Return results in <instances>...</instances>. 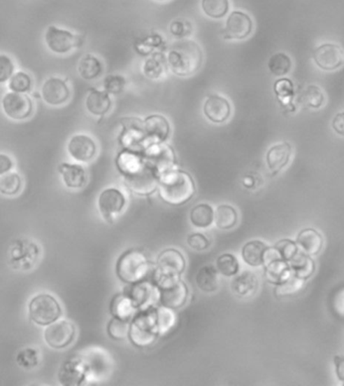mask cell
<instances>
[{"instance_id": "obj_1", "label": "cell", "mask_w": 344, "mask_h": 386, "mask_svg": "<svg viewBox=\"0 0 344 386\" xmlns=\"http://www.w3.org/2000/svg\"><path fill=\"white\" fill-rule=\"evenodd\" d=\"M167 61L173 74L189 77L196 74L201 68L203 61V50L196 41L180 40L172 45Z\"/></svg>"}, {"instance_id": "obj_2", "label": "cell", "mask_w": 344, "mask_h": 386, "mask_svg": "<svg viewBox=\"0 0 344 386\" xmlns=\"http://www.w3.org/2000/svg\"><path fill=\"white\" fill-rule=\"evenodd\" d=\"M159 194L167 204L178 206L187 203L196 193V186L190 174L183 171L165 174L159 181Z\"/></svg>"}, {"instance_id": "obj_3", "label": "cell", "mask_w": 344, "mask_h": 386, "mask_svg": "<svg viewBox=\"0 0 344 386\" xmlns=\"http://www.w3.org/2000/svg\"><path fill=\"white\" fill-rule=\"evenodd\" d=\"M29 321L40 327H48L61 319L63 309L59 301L48 293L34 296L27 305Z\"/></svg>"}, {"instance_id": "obj_4", "label": "cell", "mask_w": 344, "mask_h": 386, "mask_svg": "<svg viewBox=\"0 0 344 386\" xmlns=\"http://www.w3.org/2000/svg\"><path fill=\"white\" fill-rule=\"evenodd\" d=\"M116 273L119 279L126 284H138L148 277V259L137 250H128L119 259L116 264Z\"/></svg>"}, {"instance_id": "obj_5", "label": "cell", "mask_w": 344, "mask_h": 386, "mask_svg": "<svg viewBox=\"0 0 344 386\" xmlns=\"http://www.w3.org/2000/svg\"><path fill=\"white\" fill-rule=\"evenodd\" d=\"M43 41L48 50L56 55L69 54L83 43L81 36L55 25L47 27Z\"/></svg>"}, {"instance_id": "obj_6", "label": "cell", "mask_w": 344, "mask_h": 386, "mask_svg": "<svg viewBox=\"0 0 344 386\" xmlns=\"http://www.w3.org/2000/svg\"><path fill=\"white\" fill-rule=\"evenodd\" d=\"M2 112L13 121H24L31 118L34 112L33 99L27 94L8 91L0 100Z\"/></svg>"}, {"instance_id": "obj_7", "label": "cell", "mask_w": 344, "mask_h": 386, "mask_svg": "<svg viewBox=\"0 0 344 386\" xmlns=\"http://www.w3.org/2000/svg\"><path fill=\"white\" fill-rule=\"evenodd\" d=\"M76 338V327L72 322L57 320L45 327L43 340L45 344L55 350H62L71 345Z\"/></svg>"}, {"instance_id": "obj_8", "label": "cell", "mask_w": 344, "mask_h": 386, "mask_svg": "<svg viewBox=\"0 0 344 386\" xmlns=\"http://www.w3.org/2000/svg\"><path fill=\"white\" fill-rule=\"evenodd\" d=\"M128 188L139 195H148L157 187V176L155 170L149 165H137L127 171L126 177Z\"/></svg>"}, {"instance_id": "obj_9", "label": "cell", "mask_w": 344, "mask_h": 386, "mask_svg": "<svg viewBox=\"0 0 344 386\" xmlns=\"http://www.w3.org/2000/svg\"><path fill=\"white\" fill-rule=\"evenodd\" d=\"M41 97L49 106H62L70 100V87L62 78L50 76L41 84Z\"/></svg>"}, {"instance_id": "obj_10", "label": "cell", "mask_w": 344, "mask_h": 386, "mask_svg": "<svg viewBox=\"0 0 344 386\" xmlns=\"http://www.w3.org/2000/svg\"><path fill=\"white\" fill-rule=\"evenodd\" d=\"M158 330L157 316L155 314H141L134 319L132 325H130V335L131 339L136 345H148L150 342L155 340V332Z\"/></svg>"}, {"instance_id": "obj_11", "label": "cell", "mask_w": 344, "mask_h": 386, "mask_svg": "<svg viewBox=\"0 0 344 386\" xmlns=\"http://www.w3.org/2000/svg\"><path fill=\"white\" fill-rule=\"evenodd\" d=\"M66 151L75 162L86 164L97 155V144L89 135L78 133L69 140Z\"/></svg>"}, {"instance_id": "obj_12", "label": "cell", "mask_w": 344, "mask_h": 386, "mask_svg": "<svg viewBox=\"0 0 344 386\" xmlns=\"http://www.w3.org/2000/svg\"><path fill=\"white\" fill-rule=\"evenodd\" d=\"M187 291L185 282L178 280H162L159 289L162 304L169 309H178L187 302Z\"/></svg>"}, {"instance_id": "obj_13", "label": "cell", "mask_w": 344, "mask_h": 386, "mask_svg": "<svg viewBox=\"0 0 344 386\" xmlns=\"http://www.w3.org/2000/svg\"><path fill=\"white\" fill-rule=\"evenodd\" d=\"M313 60L321 70L336 71L344 64V50L336 43H323L314 50Z\"/></svg>"}, {"instance_id": "obj_14", "label": "cell", "mask_w": 344, "mask_h": 386, "mask_svg": "<svg viewBox=\"0 0 344 386\" xmlns=\"http://www.w3.org/2000/svg\"><path fill=\"white\" fill-rule=\"evenodd\" d=\"M253 32V20L243 11H233L229 15L222 34L226 40H245Z\"/></svg>"}, {"instance_id": "obj_15", "label": "cell", "mask_w": 344, "mask_h": 386, "mask_svg": "<svg viewBox=\"0 0 344 386\" xmlns=\"http://www.w3.org/2000/svg\"><path fill=\"white\" fill-rule=\"evenodd\" d=\"M157 268L156 273L160 277H164V280L174 279L185 270V257L178 249L164 250L158 256Z\"/></svg>"}, {"instance_id": "obj_16", "label": "cell", "mask_w": 344, "mask_h": 386, "mask_svg": "<svg viewBox=\"0 0 344 386\" xmlns=\"http://www.w3.org/2000/svg\"><path fill=\"white\" fill-rule=\"evenodd\" d=\"M126 198L120 190L109 188L101 193L98 199V208L101 215L106 220L115 219L123 212Z\"/></svg>"}, {"instance_id": "obj_17", "label": "cell", "mask_w": 344, "mask_h": 386, "mask_svg": "<svg viewBox=\"0 0 344 386\" xmlns=\"http://www.w3.org/2000/svg\"><path fill=\"white\" fill-rule=\"evenodd\" d=\"M231 108L229 101L217 94L208 96L203 104L205 116L213 123H226L231 116Z\"/></svg>"}, {"instance_id": "obj_18", "label": "cell", "mask_w": 344, "mask_h": 386, "mask_svg": "<svg viewBox=\"0 0 344 386\" xmlns=\"http://www.w3.org/2000/svg\"><path fill=\"white\" fill-rule=\"evenodd\" d=\"M57 171L68 189L80 190L87 185L88 174L82 165L62 163L57 167Z\"/></svg>"}, {"instance_id": "obj_19", "label": "cell", "mask_w": 344, "mask_h": 386, "mask_svg": "<svg viewBox=\"0 0 344 386\" xmlns=\"http://www.w3.org/2000/svg\"><path fill=\"white\" fill-rule=\"evenodd\" d=\"M87 369L86 365L82 360L77 358H71L66 360L62 364L61 368L59 370V381L61 385L66 386L80 385L85 380Z\"/></svg>"}, {"instance_id": "obj_20", "label": "cell", "mask_w": 344, "mask_h": 386, "mask_svg": "<svg viewBox=\"0 0 344 386\" xmlns=\"http://www.w3.org/2000/svg\"><path fill=\"white\" fill-rule=\"evenodd\" d=\"M292 156V146L288 142L275 144L268 151L266 162L272 173L277 174L290 162Z\"/></svg>"}, {"instance_id": "obj_21", "label": "cell", "mask_w": 344, "mask_h": 386, "mask_svg": "<svg viewBox=\"0 0 344 386\" xmlns=\"http://www.w3.org/2000/svg\"><path fill=\"white\" fill-rule=\"evenodd\" d=\"M231 289L240 298H251L258 291V277L252 271H244L231 280Z\"/></svg>"}, {"instance_id": "obj_22", "label": "cell", "mask_w": 344, "mask_h": 386, "mask_svg": "<svg viewBox=\"0 0 344 386\" xmlns=\"http://www.w3.org/2000/svg\"><path fill=\"white\" fill-rule=\"evenodd\" d=\"M85 106L91 114L95 116H103L111 109L112 101L109 93L97 89H91L85 101Z\"/></svg>"}, {"instance_id": "obj_23", "label": "cell", "mask_w": 344, "mask_h": 386, "mask_svg": "<svg viewBox=\"0 0 344 386\" xmlns=\"http://www.w3.org/2000/svg\"><path fill=\"white\" fill-rule=\"evenodd\" d=\"M144 130L151 139L164 142L171 133V125L164 116L155 114V116H148L145 119Z\"/></svg>"}, {"instance_id": "obj_24", "label": "cell", "mask_w": 344, "mask_h": 386, "mask_svg": "<svg viewBox=\"0 0 344 386\" xmlns=\"http://www.w3.org/2000/svg\"><path fill=\"white\" fill-rule=\"evenodd\" d=\"M267 249L268 247L263 241H249L242 248L243 261L248 266L258 268L264 264V257Z\"/></svg>"}, {"instance_id": "obj_25", "label": "cell", "mask_w": 344, "mask_h": 386, "mask_svg": "<svg viewBox=\"0 0 344 386\" xmlns=\"http://www.w3.org/2000/svg\"><path fill=\"white\" fill-rule=\"evenodd\" d=\"M297 245L304 254L316 255L322 249L323 238L321 234L314 229H305L298 235Z\"/></svg>"}, {"instance_id": "obj_26", "label": "cell", "mask_w": 344, "mask_h": 386, "mask_svg": "<svg viewBox=\"0 0 344 386\" xmlns=\"http://www.w3.org/2000/svg\"><path fill=\"white\" fill-rule=\"evenodd\" d=\"M103 64L97 57L92 54H86L82 57L78 64V73L84 80L97 79L103 74Z\"/></svg>"}, {"instance_id": "obj_27", "label": "cell", "mask_w": 344, "mask_h": 386, "mask_svg": "<svg viewBox=\"0 0 344 386\" xmlns=\"http://www.w3.org/2000/svg\"><path fill=\"white\" fill-rule=\"evenodd\" d=\"M189 219L192 224L196 228H208L215 222V210L210 204H199L190 211Z\"/></svg>"}, {"instance_id": "obj_28", "label": "cell", "mask_w": 344, "mask_h": 386, "mask_svg": "<svg viewBox=\"0 0 344 386\" xmlns=\"http://www.w3.org/2000/svg\"><path fill=\"white\" fill-rule=\"evenodd\" d=\"M196 284L203 293H215L220 288L219 273L213 266H203L197 273Z\"/></svg>"}, {"instance_id": "obj_29", "label": "cell", "mask_w": 344, "mask_h": 386, "mask_svg": "<svg viewBox=\"0 0 344 386\" xmlns=\"http://www.w3.org/2000/svg\"><path fill=\"white\" fill-rule=\"evenodd\" d=\"M238 215L233 206L220 205L215 211V226L221 230H229L238 224Z\"/></svg>"}, {"instance_id": "obj_30", "label": "cell", "mask_w": 344, "mask_h": 386, "mask_svg": "<svg viewBox=\"0 0 344 386\" xmlns=\"http://www.w3.org/2000/svg\"><path fill=\"white\" fill-rule=\"evenodd\" d=\"M24 188V180L17 172H9L0 176V194L6 197L17 196Z\"/></svg>"}, {"instance_id": "obj_31", "label": "cell", "mask_w": 344, "mask_h": 386, "mask_svg": "<svg viewBox=\"0 0 344 386\" xmlns=\"http://www.w3.org/2000/svg\"><path fill=\"white\" fill-rule=\"evenodd\" d=\"M291 275H292V270L285 261L277 259L266 264V277L272 284H281Z\"/></svg>"}, {"instance_id": "obj_32", "label": "cell", "mask_w": 344, "mask_h": 386, "mask_svg": "<svg viewBox=\"0 0 344 386\" xmlns=\"http://www.w3.org/2000/svg\"><path fill=\"white\" fill-rule=\"evenodd\" d=\"M289 263H290V268L293 275L302 280L311 277L313 275L314 270H315L314 261H312L308 255L301 254V252H298L295 255L294 259L289 261Z\"/></svg>"}, {"instance_id": "obj_33", "label": "cell", "mask_w": 344, "mask_h": 386, "mask_svg": "<svg viewBox=\"0 0 344 386\" xmlns=\"http://www.w3.org/2000/svg\"><path fill=\"white\" fill-rule=\"evenodd\" d=\"M34 78L25 71H15L8 82L9 91L20 94H29L34 90Z\"/></svg>"}, {"instance_id": "obj_34", "label": "cell", "mask_w": 344, "mask_h": 386, "mask_svg": "<svg viewBox=\"0 0 344 386\" xmlns=\"http://www.w3.org/2000/svg\"><path fill=\"white\" fill-rule=\"evenodd\" d=\"M268 68L273 75L282 77L290 72L292 69V61L290 57L287 56L284 53H277L271 57L268 62Z\"/></svg>"}, {"instance_id": "obj_35", "label": "cell", "mask_w": 344, "mask_h": 386, "mask_svg": "<svg viewBox=\"0 0 344 386\" xmlns=\"http://www.w3.org/2000/svg\"><path fill=\"white\" fill-rule=\"evenodd\" d=\"M201 8L208 18L219 20L228 15L229 0H201Z\"/></svg>"}, {"instance_id": "obj_36", "label": "cell", "mask_w": 344, "mask_h": 386, "mask_svg": "<svg viewBox=\"0 0 344 386\" xmlns=\"http://www.w3.org/2000/svg\"><path fill=\"white\" fill-rule=\"evenodd\" d=\"M217 268L221 275L231 277L238 275V270H240V263L235 255L224 254L217 259Z\"/></svg>"}, {"instance_id": "obj_37", "label": "cell", "mask_w": 344, "mask_h": 386, "mask_svg": "<svg viewBox=\"0 0 344 386\" xmlns=\"http://www.w3.org/2000/svg\"><path fill=\"white\" fill-rule=\"evenodd\" d=\"M41 361V353L33 347L22 349L17 356L18 366L24 369H34Z\"/></svg>"}, {"instance_id": "obj_38", "label": "cell", "mask_w": 344, "mask_h": 386, "mask_svg": "<svg viewBox=\"0 0 344 386\" xmlns=\"http://www.w3.org/2000/svg\"><path fill=\"white\" fill-rule=\"evenodd\" d=\"M135 305L132 300L124 298V296H117L112 302L111 310L115 317L127 320L133 315Z\"/></svg>"}, {"instance_id": "obj_39", "label": "cell", "mask_w": 344, "mask_h": 386, "mask_svg": "<svg viewBox=\"0 0 344 386\" xmlns=\"http://www.w3.org/2000/svg\"><path fill=\"white\" fill-rule=\"evenodd\" d=\"M324 94L321 91L320 87L315 85H311L306 88L302 95V103L305 106L312 108V109H318L324 104Z\"/></svg>"}, {"instance_id": "obj_40", "label": "cell", "mask_w": 344, "mask_h": 386, "mask_svg": "<svg viewBox=\"0 0 344 386\" xmlns=\"http://www.w3.org/2000/svg\"><path fill=\"white\" fill-rule=\"evenodd\" d=\"M107 331L108 334H109V336L112 339L121 341V340L126 339L128 334H129L130 325L127 320H123V319L118 318V317H115L108 324Z\"/></svg>"}, {"instance_id": "obj_41", "label": "cell", "mask_w": 344, "mask_h": 386, "mask_svg": "<svg viewBox=\"0 0 344 386\" xmlns=\"http://www.w3.org/2000/svg\"><path fill=\"white\" fill-rule=\"evenodd\" d=\"M302 287H303V280L296 277L292 273L288 279L278 284L276 289V295L279 296L293 295L299 291Z\"/></svg>"}, {"instance_id": "obj_42", "label": "cell", "mask_w": 344, "mask_h": 386, "mask_svg": "<svg viewBox=\"0 0 344 386\" xmlns=\"http://www.w3.org/2000/svg\"><path fill=\"white\" fill-rule=\"evenodd\" d=\"M17 71V65L8 54L0 53V85L8 84Z\"/></svg>"}, {"instance_id": "obj_43", "label": "cell", "mask_w": 344, "mask_h": 386, "mask_svg": "<svg viewBox=\"0 0 344 386\" xmlns=\"http://www.w3.org/2000/svg\"><path fill=\"white\" fill-rule=\"evenodd\" d=\"M274 248L278 251L281 259L286 261H292L295 255L299 252V247H298V245L291 240L279 241V242L275 245Z\"/></svg>"}, {"instance_id": "obj_44", "label": "cell", "mask_w": 344, "mask_h": 386, "mask_svg": "<svg viewBox=\"0 0 344 386\" xmlns=\"http://www.w3.org/2000/svg\"><path fill=\"white\" fill-rule=\"evenodd\" d=\"M274 89L278 97L282 98V101L287 99L289 105H291V101H292L293 96H294V85H293L291 80L286 79V78L278 80L275 83Z\"/></svg>"}, {"instance_id": "obj_45", "label": "cell", "mask_w": 344, "mask_h": 386, "mask_svg": "<svg viewBox=\"0 0 344 386\" xmlns=\"http://www.w3.org/2000/svg\"><path fill=\"white\" fill-rule=\"evenodd\" d=\"M126 80L122 76L110 75L105 79V90L107 93L119 94L124 90Z\"/></svg>"}, {"instance_id": "obj_46", "label": "cell", "mask_w": 344, "mask_h": 386, "mask_svg": "<svg viewBox=\"0 0 344 386\" xmlns=\"http://www.w3.org/2000/svg\"><path fill=\"white\" fill-rule=\"evenodd\" d=\"M187 245L196 251H203L210 245V241L203 233H192L187 236Z\"/></svg>"}, {"instance_id": "obj_47", "label": "cell", "mask_w": 344, "mask_h": 386, "mask_svg": "<svg viewBox=\"0 0 344 386\" xmlns=\"http://www.w3.org/2000/svg\"><path fill=\"white\" fill-rule=\"evenodd\" d=\"M156 316H157V325L158 330L160 332H165L167 329L171 328L172 323V319H173L174 315L171 312V309L169 308H162V309L156 311Z\"/></svg>"}, {"instance_id": "obj_48", "label": "cell", "mask_w": 344, "mask_h": 386, "mask_svg": "<svg viewBox=\"0 0 344 386\" xmlns=\"http://www.w3.org/2000/svg\"><path fill=\"white\" fill-rule=\"evenodd\" d=\"M144 73L149 78H158L162 74V66L155 59L148 60L144 65Z\"/></svg>"}, {"instance_id": "obj_49", "label": "cell", "mask_w": 344, "mask_h": 386, "mask_svg": "<svg viewBox=\"0 0 344 386\" xmlns=\"http://www.w3.org/2000/svg\"><path fill=\"white\" fill-rule=\"evenodd\" d=\"M13 167H15V162L11 156L8 153H0V176L13 171Z\"/></svg>"}, {"instance_id": "obj_50", "label": "cell", "mask_w": 344, "mask_h": 386, "mask_svg": "<svg viewBox=\"0 0 344 386\" xmlns=\"http://www.w3.org/2000/svg\"><path fill=\"white\" fill-rule=\"evenodd\" d=\"M332 127L341 137H344V112L336 114L332 121Z\"/></svg>"}, {"instance_id": "obj_51", "label": "cell", "mask_w": 344, "mask_h": 386, "mask_svg": "<svg viewBox=\"0 0 344 386\" xmlns=\"http://www.w3.org/2000/svg\"><path fill=\"white\" fill-rule=\"evenodd\" d=\"M334 362H336L337 378L344 382V356H336Z\"/></svg>"}, {"instance_id": "obj_52", "label": "cell", "mask_w": 344, "mask_h": 386, "mask_svg": "<svg viewBox=\"0 0 344 386\" xmlns=\"http://www.w3.org/2000/svg\"><path fill=\"white\" fill-rule=\"evenodd\" d=\"M171 32L174 36H180L183 33L182 24L180 22H175L171 24Z\"/></svg>"}, {"instance_id": "obj_53", "label": "cell", "mask_w": 344, "mask_h": 386, "mask_svg": "<svg viewBox=\"0 0 344 386\" xmlns=\"http://www.w3.org/2000/svg\"><path fill=\"white\" fill-rule=\"evenodd\" d=\"M156 1H165V0H156Z\"/></svg>"}]
</instances>
